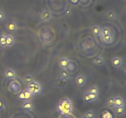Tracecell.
Masks as SVG:
<instances>
[{
  "label": "cell",
  "mask_w": 126,
  "mask_h": 118,
  "mask_svg": "<svg viewBox=\"0 0 126 118\" xmlns=\"http://www.w3.org/2000/svg\"><path fill=\"white\" fill-rule=\"evenodd\" d=\"M56 110L62 115H68L73 111V103L69 98H64L58 103Z\"/></svg>",
  "instance_id": "cell-1"
},
{
  "label": "cell",
  "mask_w": 126,
  "mask_h": 118,
  "mask_svg": "<svg viewBox=\"0 0 126 118\" xmlns=\"http://www.w3.org/2000/svg\"><path fill=\"white\" fill-rule=\"evenodd\" d=\"M27 89L33 94V95L37 96L41 92V86L38 81L33 80L32 82L27 84Z\"/></svg>",
  "instance_id": "cell-2"
},
{
  "label": "cell",
  "mask_w": 126,
  "mask_h": 118,
  "mask_svg": "<svg viewBox=\"0 0 126 118\" xmlns=\"http://www.w3.org/2000/svg\"><path fill=\"white\" fill-rule=\"evenodd\" d=\"M52 18V14L50 10L48 9H44L39 14V19L42 23H47L49 22Z\"/></svg>",
  "instance_id": "cell-3"
},
{
  "label": "cell",
  "mask_w": 126,
  "mask_h": 118,
  "mask_svg": "<svg viewBox=\"0 0 126 118\" xmlns=\"http://www.w3.org/2000/svg\"><path fill=\"white\" fill-rule=\"evenodd\" d=\"M5 29L7 31L11 33H16L19 29V25L16 20H11L5 25Z\"/></svg>",
  "instance_id": "cell-4"
},
{
  "label": "cell",
  "mask_w": 126,
  "mask_h": 118,
  "mask_svg": "<svg viewBox=\"0 0 126 118\" xmlns=\"http://www.w3.org/2000/svg\"><path fill=\"white\" fill-rule=\"evenodd\" d=\"M99 99V95L94 94L87 92L84 94L82 100L85 103H91L96 102Z\"/></svg>",
  "instance_id": "cell-5"
},
{
  "label": "cell",
  "mask_w": 126,
  "mask_h": 118,
  "mask_svg": "<svg viewBox=\"0 0 126 118\" xmlns=\"http://www.w3.org/2000/svg\"><path fill=\"white\" fill-rule=\"evenodd\" d=\"M4 77L9 80L16 79L18 77V74L14 69L12 68H7L4 72Z\"/></svg>",
  "instance_id": "cell-6"
},
{
  "label": "cell",
  "mask_w": 126,
  "mask_h": 118,
  "mask_svg": "<svg viewBox=\"0 0 126 118\" xmlns=\"http://www.w3.org/2000/svg\"><path fill=\"white\" fill-rule=\"evenodd\" d=\"M110 62L113 67L116 68H121L123 67L124 64V59L121 57H114L112 58Z\"/></svg>",
  "instance_id": "cell-7"
},
{
  "label": "cell",
  "mask_w": 126,
  "mask_h": 118,
  "mask_svg": "<svg viewBox=\"0 0 126 118\" xmlns=\"http://www.w3.org/2000/svg\"><path fill=\"white\" fill-rule=\"evenodd\" d=\"M88 78L84 74L78 75L75 79V84L78 87H83L87 84Z\"/></svg>",
  "instance_id": "cell-8"
},
{
  "label": "cell",
  "mask_w": 126,
  "mask_h": 118,
  "mask_svg": "<svg viewBox=\"0 0 126 118\" xmlns=\"http://www.w3.org/2000/svg\"><path fill=\"white\" fill-rule=\"evenodd\" d=\"M21 108L25 111H33L34 104L32 100L23 101L21 104Z\"/></svg>",
  "instance_id": "cell-9"
},
{
  "label": "cell",
  "mask_w": 126,
  "mask_h": 118,
  "mask_svg": "<svg viewBox=\"0 0 126 118\" xmlns=\"http://www.w3.org/2000/svg\"><path fill=\"white\" fill-rule=\"evenodd\" d=\"M71 59L67 57H63L59 59L58 61V65L60 69H66L70 63Z\"/></svg>",
  "instance_id": "cell-10"
},
{
  "label": "cell",
  "mask_w": 126,
  "mask_h": 118,
  "mask_svg": "<svg viewBox=\"0 0 126 118\" xmlns=\"http://www.w3.org/2000/svg\"><path fill=\"white\" fill-rule=\"evenodd\" d=\"M105 16L107 19L111 21H115L118 19V14L116 11L113 9H110L106 12Z\"/></svg>",
  "instance_id": "cell-11"
},
{
  "label": "cell",
  "mask_w": 126,
  "mask_h": 118,
  "mask_svg": "<svg viewBox=\"0 0 126 118\" xmlns=\"http://www.w3.org/2000/svg\"><path fill=\"white\" fill-rule=\"evenodd\" d=\"M92 63L97 66H103L105 64V59L103 56L97 55L93 58Z\"/></svg>",
  "instance_id": "cell-12"
},
{
  "label": "cell",
  "mask_w": 126,
  "mask_h": 118,
  "mask_svg": "<svg viewBox=\"0 0 126 118\" xmlns=\"http://www.w3.org/2000/svg\"><path fill=\"white\" fill-rule=\"evenodd\" d=\"M6 38L7 47H11L15 45L16 43V39L14 36L11 34H6Z\"/></svg>",
  "instance_id": "cell-13"
},
{
  "label": "cell",
  "mask_w": 126,
  "mask_h": 118,
  "mask_svg": "<svg viewBox=\"0 0 126 118\" xmlns=\"http://www.w3.org/2000/svg\"><path fill=\"white\" fill-rule=\"evenodd\" d=\"M126 106H121L114 107L113 108L114 113L118 116H123L126 114Z\"/></svg>",
  "instance_id": "cell-14"
},
{
  "label": "cell",
  "mask_w": 126,
  "mask_h": 118,
  "mask_svg": "<svg viewBox=\"0 0 126 118\" xmlns=\"http://www.w3.org/2000/svg\"><path fill=\"white\" fill-rule=\"evenodd\" d=\"M114 98V107L126 106V100L123 97L121 96H117Z\"/></svg>",
  "instance_id": "cell-15"
},
{
  "label": "cell",
  "mask_w": 126,
  "mask_h": 118,
  "mask_svg": "<svg viewBox=\"0 0 126 118\" xmlns=\"http://www.w3.org/2000/svg\"><path fill=\"white\" fill-rule=\"evenodd\" d=\"M68 79H65V78H59L55 81V85L57 87H64L68 84Z\"/></svg>",
  "instance_id": "cell-16"
},
{
  "label": "cell",
  "mask_w": 126,
  "mask_h": 118,
  "mask_svg": "<svg viewBox=\"0 0 126 118\" xmlns=\"http://www.w3.org/2000/svg\"><path fill=\"white\" fill-rule=\"evenodd\" d=\"M100 38H101L103 43H107V44H110L114 40V34L113 33H112V34H108V35L101 36Z\"/></svg>",
  "instance_id": "cell-17"
},
{
  "label": "cell",
  "mask_w": 126,
  "mask_h": 118,
  "mask_svg": "<svg viewBox=\"0 0 126 118\" xmlns=\"http://www.w3.org/2000/svg\"><path fill=\"white\" fill-rule=\"evenodd\" d=\"M101 28H102V27L98 25H94L91 28L92 34L97 37H100Z\"/></svg>",
  "instance_id": "cell-18"
},
{
  "label": "cell",
  "mask_w": 126,
  "mask_h": 118,
  "mask_svg": "<svg viewBox=\"0 0 126 118\" xmlns=\"http://www.w3.org/2000/svg\"><path fill=\"white\" fill-rule=\"evenodd\" d=\"M59 78H65L69 79V78H70V73L66 69H60L59 74Z\"/></svg>",
  "instance_id": "cell-19"
},
{
  "label": "cell",
  "mask_w": 126,
  "mask_h": 118,
  "mask_svg": "<svg viewBox=\"0 0 126 118\" xmlns=\"http://www.w3.org/2000/svg\"><path fill=\"white\" fill-rule=\"evenodd\" d=\"M66 70L68 71V73H73L75 70H76V65L75 63L73 62V60H71L70 63H69L68 66H67V68H66Z\"/></svg>",
  "instance_id": "cell-20"
},
{
  "label": "cell",
  "mask_w": 126,
  "mask_h": 118,
  "mask_svg": "<svg viewBox=\"0 0 126 118\" xmlns=\"http://www.w3.org/2000/svg\"><path fill=\"white\" fill-rule=\"evenodd\" d=\"M22 92H23V94H24L25 101L26 100H32V98H33V97H34V96L33 95V94H32V93H31V92H30V91L28 90L27 88H25V89L23 90H22Z\"/></svg>",
  "instance_id": "cell-21"
},
{
  "label": "cell",
  "mask_w": 126,
  "mask_h": 118,
  "mask_svg": "<svg viewBox=\"0 0 126 118\" xmlns=\"http://www.w3.org/2000/svg\"><path fill=\"white\" fill-rule=\"evenodd\" d=\"M106 104L108 107L109 108H114V97H109V98H107V101H106Z\"/></svg>",
  "instance_id": "cell-22"
},
{
  "label": "cell",
  "mask_w": 126,
  "mask_h": 118,
  "mask_svg": "<svg viewBox=\"0 0 126 118\" xmlns=\"http://www.w3.org/2000/svg\"><path fill=\"white\" fill-rule=\"evenodd\" d=\"M111 30V28L109 27H102L101 28V36H105V35H108V34H112Z\"/></svg>",
  "instance_id": "cell-23"
},
{
  "label": "cell",
  "mask_w": 126,
  "mask_h": 118,
  "mask_svg": "<svg viewBox=\"0 0 126 118\" xmlns=\"http://www.w3.org/2000/svg\"><path fill=\"white\" fill-rule=\"evenodd\" d=\"M33 80H34V77H33V76L31 74H27L23 77V82L25 84H29L30 82H32Z\"/></svg>",
  "instance_id": "cell-24"
},
{
  "label": "cell",
  "mask_w": 126,
  "mask_h": 118,
  "mask_svg": "<svg viewBox=\"0 0 126 118\" xmlns=\"http://www.w3.org/2000/svg\"><path fill=\"white\" fill-rule=\"evenodd\" d=\"M0 47L2 48L7 47L6 34H0Z\"/></svg>",
  "instance_id": "cell-25"
},
{
  "label": "cell",
  "mask_w": 126,
  "mask_h": 118,
  "mask_svg": "<svg viewBox=\"0 0 126 118\" xmlns=\"http://www.w3.org/2000/svg\"><path fill=\"white\" fill-rule=\"evenodd\" d=\"M87 92L91 93H94V94H96V95L100 94L99 88L98 87V86H95V85H94V86H92V87H90L89 89L88 90Z\"/></svg>",
  "instance_id": "cell-26"
},
{
  "label": "cell",
  "mask_w": 126,
  "mask_h": 118,
  "mask_svg": "<svg viewBox=\"0 0 126 118\" xmlns=\"http://www.w3.org/2000/svg\"><path fill=\"white\" fill-rule=\"evenodd\" d=\"M84 114L87 118H97L95 112V111L93 110V109H90V110L87 111Z\"/></svg>",
  "instance_id": "cell-27"
},
{
  "label": "cell",
  "mask_w": 126,
  "mask_h": 118,
  "mask_svg": "<svg viewBox=\"0 0 126 118\" xmlns=\"http://www.w3.org/2000/svg\"><path fill=\"white\" fill-rule=\"evenodd\" d=\"M7 18V14L3 9H0V23L4 22Z\"/></svg>",
  "instance_id": "cell-28"
},
{
  "label": "cell",
  "mask_w": 126,
  "mask_h": 118,
  "mask_svg": "<svg viewBox=\"0 0 126 118\" xmlns=\"http://www.w3.org/2000/svg\"><path fill=\"white\" fill-rule=\"evenodd\" d=\"M17 98H18L19 100L22 101V102L25 101V99L24 94H23V92H22V91L20 92V93H19L18 95H17Z\"/></svg>",
  "instance_id": "cell-29"
},
{
  "label": "cell",
  "mask_w": 126,
  "mask_h": 118,
  "mask_svg": "<svg viewBox=\"0 0 126 118\" xmlns=\"http://www.w3.org/2000/svg\"><path fill=\"white\" fill-rule=\"evenodd\" d=\"M5 109L4 102L2 99L0 98V111H2Z\"/></svg>",
  "instance_id": "cell-30"
},
{
  "label": "cell",
  "mask_w": 126,
  "mask_h": 118,
  "mask_svg": "<svg viewBox=\"0 0 126 118\" xmlns=\"http://www.w3.org/2000/svg\"><path fill=\"white\" fill-rule=\"evenodd\" d=\"M70 1L73 5H78L80 2V0H70Z\"/></svg>",
  "instance_id": "cell-31"
},
{
  "label": "cell",
  "mask_w": 126,
  "mask_h": 118,
  "mask_svg": "<svg viewBox=\"0 0 126 118\" xmlns=\"http://www.w3.org/2000/svg\"><path fill=\"white\" fill-rule=\"evenodd\" d=\"M80 118H87L86 116H85V114H84V115H82Z\"/></svg>",
  "instance_id": "cell-32"
},
{
  "label": "cell",
  "mask_w": 126,
  "mask_h": 118,
  "mask_svg": "<svg viewBox=\"0 0 126 118\" xmlns=\"http://www.w3.org/2000/svg\"><path fill=\"white\" fill-rule=\"evenodd\" d=\"M123 1H126V0H123Z\"/></svg>",
  "instance_id": "cell-33"
}]
</instances>
